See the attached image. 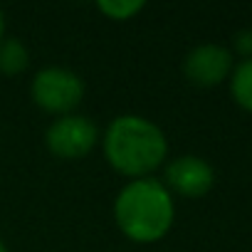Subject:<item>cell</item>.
Segmentation results:
<instances>
[{
  "label": "cell",
  "mask_w": 252,
  "mask_h": 252,
  "mask_svg": "<svg viewBox=\"0 0 252 252\" xmlns=\"http://www.w3.org/2000/svg\"><path fill=\"white\" fill-rule=\"evenodd\" d=\"M106 163L124 178H151L168 158V141L161 126L141 114H121L101 134Z\"/></svg>",
  "instance_id": "6da1fadb"
},
{
  "label": "cell",
  "mask_w": 252,
  "mask_h": 252,
  "mask_svg": "<svg viewBox=\"0 0 252 252\" xmlns=\"http://www.w3.org/2000/svg\"><path fill=\"white\" fill-rule=\"evenodd\" d=\"M114 220L124 237L136 245L163 240L176 222V200L158 178L129 181L114 200Z\"/></svg>",
  "instance_id": "7a4b0ae2"
},
{
  "label": "cell",
  "mask_w": 252,
  "mask_h": 252,
  "mask_svg": "<svg viewBox=\"0 0 252 252\" xmlns=\"http://www.w3.org/2000/svg\"><path fill=\"white\" fill-rule=\"evenodd\" d=\"M30 96L47 114H74L84 99V82L67 67H42L30 82Z\"/></svg>",
  "instance_id": "3957f363"
},
{
  "label": "cell",
  "mask_w": 252,
  "mask_h": 252,
  "mask_svg": "<svg viewBox=\"0 0 252 252\" xmlns=\"http://www.w3.org/2000/svg\"><path fill=\"white\" fill-rule=\"evenodd\" d=\"M99 129L96 124L84 116V114H64L57 116L45 134V144L50 149V154L55 158L62 161H79L84 156H89L94 151V146L99 144Z\"/></svg>",
  "instance_id": "277c9868"
},
{
  "label": "cell",
  "mask_w": 252,
  "mask_h": 252,
  "mask_svg": "<svg viewBox=\"0 0 252 252\" xmlns=\"http://www.w3.org/2000/svg\"><path fill=\"white\" fill-rule=\"evenodd\" d=\"M235 69V55L215 42L193 47L183 60V74L195 87H218L230 79Z\"/></svg>",
  "instance_id": "5b68a950"
},
{
  "label": "cell",
  "mask_w": 252,
  "mask_h": 252,
  "mask_svg": "<svg viewBox=\"0 0 252 252\" xmlns=\"http://www.w3.org/2000/svg\"><path fill=\"white\" fill-rule=\"evenodd\" d=\"M163 186L171 190V195L203 198L215 186V171L205 158L193 156V154H183L166 166Z\"/></svg>",
  "instance_id": "8992f818"
},
{
  "label": "cell",
  "mask_w": 252,
  "mask_h": 252,
  "mask_svg": "<svg viewBox=\"0 0 252 252\" xmlns=\"http://www.w3.org/2000/svg\"><path fill=\"white\" fill-rule=\"evenodd\" d=\"M30 64V52L23 40L18 37H3L0 40V74L15 77L23 74Z\"/></svg>",
  "instance_id": "52a82bcc"
},
{
  "label": "cell",
  "mask_w": 252,
  "mask_h": 252,
  "mask_svg": "<svg viewBox=\"0 0 252 252\" xmlns=\"http://www.w3.org/2000/svg\"><path fill=\"white\" fill-rule=\"evenodd\" d=\"M227 82L235 104L247 114H252V60H240Z\"/></svg>",
  "instance_id": "ba28073f"
},
{
  "label": "cell",
  "mask_w": 252,
  "mask_h": 252,
  "mask_svg": "<svg viewBox=\"0 0 252 252\" xmlns=\"http://www.w3.org/2000/svg\"><path fill=\"white\" fill-rule=\"evenodd\" d=\"M144 8H146L144 0H99V3H96V10L101 15H106L109 20H116V23L131 20Z\"/></svg>",
  "instance_id": "9c48e42d"
},
{
  "label": "cell",
  "mask_w": 252,
  "mask_h": 252,
  "mask_svg": "<svg viewBox=\"0 0 252 252\" xmlns=\"http://www.w3.org/2000/svg\"><path fill=\"white\" fill-rule=\"evenodd\" d=\"M232 50L235 55H240L242 60H252V28H245V30H237L235 37H232ZM230 50V52H232Z\"/></svg>",
  "instance_id": "30bf717a"
},
{
  "label": "cell",
  "mask_w": 252,
  "mask_h": 252,
  "mask_svg": "<svg viewBox=\"0 0 252 252\" xmlns=\"http://www.w3.org/2000/svg\"><path fill=\"white\" fill-rule=\"evenodd\" d=\"M5 37V15H3V10H0V40Z\"/></svg>",
  "instance_id": "8fae6325"
},
{
  "label": "cell",
  "mask_w": 252,
  "mask_h": 252,
  "mask_svg": "<svg viewBox=\"0 0 252 252\" xmlns=\"http://www.w3.org/2000/svg\"><path fill=\"white\" fill-rule=\"evenodd\" d=\"M0 252H8V245L3 242V237H0Z\"/></svg>",
  "instance_id": "7c38bea8"
}]
</instances>
